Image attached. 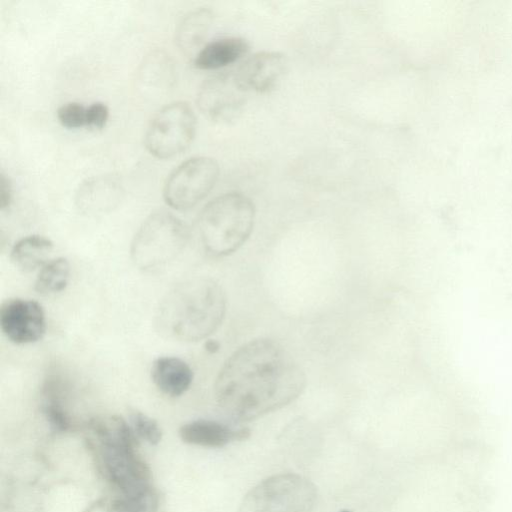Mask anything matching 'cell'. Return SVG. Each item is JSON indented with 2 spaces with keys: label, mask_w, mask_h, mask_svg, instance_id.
<instances>
[{
  "label": "cell",
  "mask_w": 512,
  "mask_h": 512,
  "mask_svg": "<svg viewBox=\"0 0 512 512\" xmlns=\"http://www.w3.org/2000/svg\"><path fill=\"white\" fill-rule=\"evenodd\" d=\"M249 429H234L212 420H195L181 426L179 435L188 444L218 448L235 440L246 439Z\"/></svg>",
  "instance_id": "obj_13"
},
{
  "label": "cell",
  "mask_w": 512,
  "mask_h": 512,
  "mask_svg": "<svg viewBox=\"0 0 512 512\" xmlns=\"http://www.w3.org/2000/svg\"><path fill=\"white\" fill-rule=\"evenodd\" d=\"M174 72L173 63L166 53L151 52L138 71L139 88L148 95H161L173 84Z\"/></svg>",
  "instance_id": "obj_16"
},
{
  "label": "cell",
  "mask_w": 512,
  "mask_h": 512,
  "mask_svg": "<svg viewBox=\"0 0 512 512\" xmlns=\"http://www.w3.org/2000/svg\"><path fill=\"white\" fill-rule=\"evenodd\" d=\"M188 236V229L179 218L166 211L154 212L132 240L131 259L143 271L161 269L181 254Z\"/></svg>",
  "instance_id": "obj_5"
},
{
  "label": "cell",
  "mask_w": 512,
  "mask_h": 512,
  "mask_svg": "<svg viewBox=\"0 0 512 512\" xmlns=\"http://www.w3.org/2000/svg\"><path fill=\"white\" fill-rule=\"evenodd\" d=\"M340 512H351V511H349V510H342V511H340Z\"/></svg>",
  "instance_id": "obj_26"
},
{
  "label": "cell",
  "mask_w": 512,
  "mask_h": 512,
  "mask_svg": "<svg viewBox=\"0 0 512 512\" xmlns=\"http://www.w3.org/2000/svg\"><path fill=\"white\" fill-rule=\"evenodd\" d=\"M226 312L222 287L212 279L196 277L170 289L159 302L154 325L157 332L178 341H199L221 325Z\"/></svg>",
  "instance_id": "obj_2"
},
{
  "label": "cell",
  "mask_w": 512,
  "mask_h": 512,
  "mask_svg": "<svg viewBox=\"0 0 512 512\" xmlns=\"http://www.w3.org/2000/svg\"><path fill=\"white\" fill-rule=\"evenodd\" d=\"M70 264L66 258L59 257L48 261L39 271L35 290L41 295H52L63 291L68 285Z\"/></svg>",
  "instance_id": "obj_20"
},
{
  "label": "cell",
  "mask_w": 512,
  "mask_h": 512,
  "mask_svg": "<svg viewBox=\"0 0 512 512\" xmlns=\"http://www.w3.org/2000/svg\"><path fill=\"white\" fill-rule=\"evenodd\" d=\"M151 379L163 394L179 397L191 386L193 371L178 357H159L152 363Z\"/></svg>",
  "instance_id": "obj_14"
},
{
  "label": "cell",
  "mask_w": 512,
  "mask_h": 512,
  "mask_svg": "<svg viewBox=\"0 0 512 512\" xmlns=\"http://www.w3.org/2000/svg\"><path fill=\"white\" fill-rule=\"evenodd\" d=\"M219 176V165L207 156L192 157L176 167L167 177L163 198L176 210H188L205 198Z\"/></svg>",
  "instance_id": "obj_8"
},
{
  "label": "cell",
  "mask_w": 512,
  "mask_h": 512,
  "mask_svg": "<svg viewBox=\"0 0 512 512\" xmlns=\"http://www.w3.org/2000/svg\"><path fill=\"white\" fill-rule=\"evenodd\" d=\"M3 334L15 344H30L42 339L46 332L45 312L35 300L10 298L0 307Z\"/></svg>",
  "instance_id": "obj_10"
},
{
  "label": "cell",
  "mask_w": 512,
  "mask_h": 512,
  "mask_svg": "<svg viewBox=\"0 0 512 512\" xmlns=\"http://www.w3.org/2000/svg\"><path fill=\"white\" fill-rule=\"evenodd\" d=\"M53 250L50 239L40 235H30L20 239L11 249L12 263L22 272H32L43 267Z\"/></svg>",
  "instance_id": "obj_19"
},
{
  "label": "cell",
  "mask_w": 512,
  "mask_h": 512,
  "mask_svg": "<svg viewBox=\"0 0 512 512\" xmlns=\"http://www.w3.org/2000/svg\"><path fill=\"white\" fill-rule=\"evenodd\" d=\"M255 221L250 198L238 192L220 195L199 214L197 228L202 246L212 256H227L249 238Z\"/></svg>",
  "instance_id": "obj_4"
},
{
  "label": "cell",
  "mask_w": 512,
  "mask_h": 512,
  "mask_svg": "<svg viewBox=\"0 0 512 512\" xmlns=\"http://www.w3.org/2000/svg\"><path fill=\"white\" fill-rule=\"evenodd\" d=\"M249 50L247 41L240 37H224L204 45L195 55L193 64L202 70H216L232 64Z\"/></svg>",
  "instance_id": "obj_15"
},
{
  "label": "cell",
  "mask_w": 512,
  "mask_h": 512,
  "mask_svg": "<svg viewBox=\"0 0 512 512\" xmlns=\"http://www.w3.org/2000/svg\"><path fill=\"white\" fill-rule=\"evenodd\" d=\"M90 428L99 444L104 470L123 497L151 499L149 470L136 452L130 424L110 415L93 420Z\"/></svg>",
  "instance_id": "obj_3"
},
{
  "label": "cell",
  "mask_w": 512,
  "mask_h": 512,
  "mask_svg": "<svg viewBox=\"0 0 512 512\" xmlns=\"http://www.w3.org/2000/svg\"><path fill=\"white\" fill-rule=\"evenodd\" d=\"M239 512H321L315 485L294 473L268 477L243 498Z\"/></svg>",
  "instance_id": "obj_6"
},
{
  "label": "cell",
  "mask_w": 512,
  "mask_h": 512,
  "mask_svg": "<svg viewBox=\"0 0 512 512\" xmlns=\"http://www.w3.org/2000/svg\"><path fill=\"white\" fill-rule=\"evenodd\" d=\"M67 382L59 374H49L42 385V410L49 424L56 430L70 427V418L65 408Z\"/></svg>",
  "instance_id": "obj_17"
},
{
  "label": "cell",
  "mask_w": 512,
  "mask_h": 512,
  "mask_svg": "<svg viewBox=\"0 0 512 512\" xmlns=\"http://www.w3.org/2000/svg\"><path fill=\"white\" fill-rule=\"evenodd\" d=\"M212 22L213 13L206 8L190 11L181 19L175 31V41L183 53H198Z\"/></svg>",
  "instance_id": "obj_18"
},
{
  "label": "cell",
  "mask_w": 512,
  "mask_h": 512,
  "mask_svg": "<svg viewBox=\"0 0 512 512\" xmlns=\"http://www.w3.org/2000/svg\"><path fill=\"white\" fill-rule=\"evenodd\" d=\"M305 385L304 372L293 357L277 342L260 338L225 361L214 390L220 407L234 420L246 422L288 405Z\"/></svg>",
  "instance_id": "obj_1"
},
{
  "label": "cell",
  "mask_w": 512,
  "mask_h": 512,
  "mask_svg": "<svg viewBox=\"0 0 512 512\" xmlns=\"http://www.w3.org/2000/svg\"><path fill=\"white\" fill-rule=\"evenodd\" d=\"M196 133V116L183 101L162 107L150 120L144 143L156 158L167 159L186 150Z\"/></svg>",
  "instance_id": "obj_7"
},
{
  "label": "cell",
  "mask_w": 512,
  "mask_h": 512,
  "mask_svg": "<svg viewBox=\"0 0 512 512\" xmlns=\"http://www.w3.org/2000/svg\"><path fill=\"white\" fill-rule=\"evenodd\" d=\"M12 184L9 180V178L4 174L1 173L0 176V208L1 210L6 209L10 206L12 201Z\"/></svg>",
  "instance_id": "obj_24"
},
{
  "label": "cell",
  "mask_w": 512,
  "mask_h": 512,
  "mask_svg": "<svg viewBox=\"0 0 512 512\" xmlns=\"http://www.w3.org/2000/svg\"><path fill=\"white\" fill-rule=\"evenodd\" d=\"M59 123L68 129L87 127V106L78 102H68L57 110Z\"/></svg>",
  "instance_id": "obj_22"
},
{
  "label": "cell",
  "mask_w": 512,
  "mask_h": 512,
  "mask_svg": "<svg viewBox=\"0 0 512 512\" xmlns=\"http://www.w3.org/2000/svg\"><path fill=\"white\" fill-rule=\"evenodd\" d=\"M109 118V109L102 102H94L87 106V127L101 129Z\"/></svg>",
  "instance_id": "obj_23"
},
{
  "label": "cell",
  "mask_w": 512,
  "mask_h": 512,
  "mask_svg": "<svg viewBox=\"0 0 512 512\" xmlns=\"http://www.w3.org/2000/svg\"><path fill=\"white\" fill-rule=\"evenodd\" d=\"M286 71L285 55L276 51H262L244 60L233 73L237 84L246 93H264L274 89Z\"/></svg>",
  "instance_id": "obj_11"
},
{
  "label": "cell",
  "mask_w": 512,
  "mask_h": 512,
  "mask_svg": "<svg viewBox=\"0 0 512 512\" xmlns=\"http://www.w3.org/2000/svg\"><path fill=\"white\" fill-rule=\"evenodd\" d=\"M129 422L135 436L152 445L160 442L162 432L158 423L153 418L141 411L132 409L129 411Z\"/></svg>",
  "instance_id": "obj_21"
},
{
  "label": "cell",
  "mask_w": 512,
  "mask_h": 512,
  "mask_svg": "<svg viewBox=\"0 0 512 512\" xmlns=\"http://www.w3.org/2000/svg\"><path fill=\"white\" fill-rule=\"evenodd\" d=\"M119 179L112 175H99L82 182L75 194L77 209L89 216L108 213L116 208L123 197Z\"/></svg>",
  "instance_id": "obj_12"
},
{
  "label": "cell",
  "mask_w": 512,
  "mask_h": 512,
  "mask_svg": "<svg viewBox=\"0 0 512 512\" xmlns=\"http://www.w3.org/2000/svg\"><path fill=\"white\" fill-rule=\"evenodd\" d=\"M218 348H219V345H218V343H217V342H215V341H211V340H210V341H208V342L206 343V349H207V351H209V352H212V353H213V352L217 351V350H218Z\"/></svg>",
  "instance_id": "obj_25"
},
{
  "label": "cell",
  "mask_w": 512,
  "mask_h": 512,
  "mask_svg": "<svg viewBox=\"0 0 512 512\" xmlns=\"http://www.w3.org/2000/svg\"><path fill=\"white\" fill-rule=\"evenodd\" d=\"M246 94L237 84L233 71L221 72L203 82L197 95V105L207 118L228 122L242 112Z\"/></svg>",
  "instance_id": "obj_9"
}]
</instances>
